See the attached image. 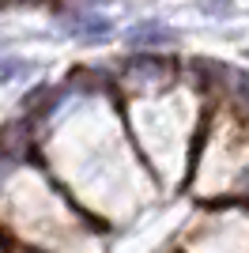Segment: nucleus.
<instances>
[{"label": "nucleus", "mask_w": 249, "mask_h": 253, "mask_svg": "<svg viewBox=\"0 0 249 253\" xmlns=\"http://www.w3.org/2000/svg\"><path fill=\"white\" fill-rule=\"evenodd\" d=\"M177 76V64L166 61V57H132L124 64L121 80L128 87H163Z\"/></svg>", "instance_id": "f257e3e1"}, {"label": "nucleus", "mask_w": 249, "mask_h": 253, "mask_svg": "<svg viewBox=\"0 0 249 253\" xmlns=\"http://www.w3.org/2000/svg\"><path fill=\"white\" fill-rule=\"evenodd\" d=\"M128 42L132 45H166V42H174V31L159 27V23H140V27L128 31Z\"/></svg>", "instance_id": "f03ea898"}, {"label": "nucleus", "mask_w": 249, "mask_h": 253, "mask_svg": "<svg viewBox=\"0 0 249 253\" xmlns=\"http://www.w3.org/2000/svg\"><path fill=\"white\" fill-rule=\"evenodd\" d=\"M68 31L80 34V38H106V34H110V23H106L102 15H76V19H68Z\"/></svg>", "instance_id": "7ed1b4c3"}, {"label": "nucleus", "mask_w": 249, "mask_h": 253, "mask_svg": "<svg viewBox=\"0 0 249 253\" xmlns=\"http://www.w3.org/2000/svg\"><path fill=\"white\" fill-rule=\"evenodd\" d=\"M234 87H238V91H242V98H246V102H249V76H234Z\"/></svg>", "instance_id": "20e7f679"}]
</instances>
